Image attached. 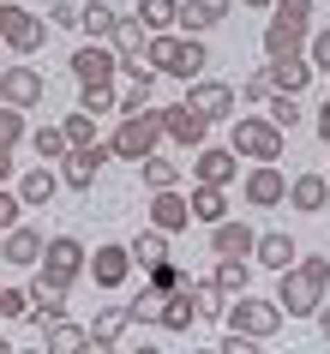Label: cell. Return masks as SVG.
Listing matches in <instances>:
<instances>
[{
  "label": "cell",
  "instance_id": "obj_1",
  "mask_svg": "<svg viewBox=\"0 0 330 354\" xmlns=\"http://www.w3.org/2000/svg\"><path fill=\"white\" fill-rule=\"evenodd\" d=\"M276 306H282V318H312L318 313V300H324L330 288V259H294L288 270H276Z\"/></svg>",
  "mask_w": 330,
  "mask_h": 354
},
{
  "label": "cell",
  "instance_id": "obj_2",
  "mask_svg": "<svg viewBox=\"0 0 330 354\" xmlns=\"http://www.w3.org/2000/svg\"><path fill=\"white\" fill-rule=\"evenodd\" d=\"M282 127H276L271 114H235V156H246V162H282Z\"/></svg>",
  "mask_w": 330,
  "mask_h": 354
},
{
  "label": "cell",
  "instance_id": "obj_3",
  "mask_svg": "<svg viewBox=\"0 0 330 354\" xmlns=\"http://www.w3.org/2000/svg\"><path fill=\"white\" fill-rule=\"evenodd\" d=\"M156 145H163V114H156V109H145V114H120V132L109 138V150L120 156V162H145Z\"/></svg>",
  "mask_w": 330,
  "mask_h": 354
},
{
  "label": "cell",
  "instance_id": "obj_4",
  "mask_svg": "<svg viewBox=\"0 0 330 354\" xmlns=\"http://www.w3.org/2000/svg\"><path fill=\"white\" fill-rule=\"evenodd\" d=\"M0 42L12 48V55H37L42 42H48V19L19 6V0H0Z\"/></svg>",
  "mask_w": 330,
  "mask_h": 354
},
{
  "label": "cell",
  "instance_id": "obj_5",
  "mask_svg": "<svg viewBox=\"0 0 330 354\" xmlns=\"http://www.w3.org/2000/svg\"><path fill=\"white\" fill-rule=\"evenodd\" d=\"M222 318H228V330L253 336V342H271V336L282 330V306H276V300H258V295H235Z\"/></svg>",
  "mask_w": 330,
  "mask_h": 354
},
{
  "label": "cell",
  "instance_id": "obj_6",
  "mask_svg": "<svg viewBox=\"0 0 330 354\" xmlns=\"http://www.w3.org/2000/svg\"><path fill=\"white\" fill-rule=\"evenodd\" d=\"M84 264H91V252H84V241H78V234H55V241L42 246V277H55L60 288H73L78 277H84Z\"/></svg>",
  "mask_w": 330,
  "mask_h": 354
},
{
  "label": "cell",
  "instance_id": "obj_7",
  "mask_svg": "<svg viewBox=\"0 0 330 354\" xmlns=\"http://www.w3.org/2000/svg\"><path fill=\"white\" fill-rule=\"evenodd\" d=\"M109 156H114V150L102 145V138H96V145H78V150H66V156H60V187H73V192H91Z\"/></svg>",
  "mask_w": 330,
  "mask_h": 354
},
{
  "label": "cell",
  "instance_id": "obj_8",
  "mask_svg": "<svg viewBox=\"0 0 330 354\" xmlns=\"http://www.w3.org/2000/svg\"><path fill=\"white\" fill-rule=\"evenodd\" d=\"M240 192H246V205L253 210H276L282 198H288V174L276 162H253L246 168V180H240Z\"/></svg>",
  "mask_w": 330,
  "mask_h": 354
},
{
  "label": "cell",
  "instance_id": "obj_9",
  "mask_svg": "<svg viewBox=\"0 0 330 354\" xmlns=\"http://www.w3.org/2000/svg\"><path fill=\"white\" fill-rule=\"evenodd\" d=\"M186 109L204 114V120H235V84H222V78H192V84H186Z\"/></svg>",
  "mask_w": 330,
  "mask_h": 354
},
{
  "label": "cell",
  "instance_id": "obj_10",
  "mask_svg": "<svg viewBox=\"0 0 330 354\" xmlns=\"http://www.w3.org/2000/svg\"><path fill=\"white\" fill-rule=\"evenodd\" d=\"M145 216H150V228H163V234H186V228H192V205H186V192H181V187L150 192Z\"/></svg>",
  "mask_w": 330,
  "mask_h": 354
},
{
  "label": "cell",
  "instance_id": "obj_11",
  "mask_svg": "<svg viewBox=\"0 0 330 354\" xmlns=\"http://www.w3.org/2000/svg\"><path fill=\"white\" fill-rule=\"evenodd\" d=\"M42 96H48V78L37 73V66H6V73H0V102H12V109H37Z\"/></svg>",
  "mask_w": 330,
  "mask_h": 354
},
{
  "label": "cell",
  "instance_id": "obj_12",
  "mask_svg": "<svg viewBox=\"0 0 330 354\" xmlns=\"http://www.w3.org/2000/svg\"><path fill=\"white\" fill-rule=\"evenodd\" d=\"M114 73H120V55H114L109 42H84L73 55V78L78 84H114Z\"/></svg>",
  "mask_w": 330,
  "mask_h": 354
},
{
  "label": "cell",
  "instance_id": "obj_13",
  "mask_svg": "<svg viewBox=\"0 0 330 354\" xmlns=\"http://www.w3.org/2000/svg\"><path fill=\"white\" fill-rule=\"evenodd\" d=\"M235 174H240V156H235V150L199 145V162H192V180H199V187H235Z\"/></svg>",
  "mask_w": 330,
  "mask_h": 354
},
{
  "label": "cell",
  "instance_id": "obj_14",
  "mask_svg": "<svg viewBox=\"0 0 330 354\" xmlns=\"http://www.w3.org/2000/svg\"><path fill=\"white\" fill-rule=\"evenodd\" d=\"M24 295H30V324H55V318H66V295H73V288H60L55 277H42L37 270V282H30V288H24Z\"/></svg>",
  "mask_w": 330,
  "mask_h": 354
},
{
  "label": "cell",
  "instance_id": "obj_15",
  "mask_svg": "<svg viewBox=\"0 0 330 354\" xmlns=\"http://www.w3.org/2000/svg\"><path fill=\"white\" fill-rule=\"evenodd\" d=\"M156 114H163V138H174V145H186V150H199L204 138H210V120H204V114H192L186 102L156 109Z\"/></svg>",
  "mask_w": 330,
  "mask_h": 354
},
{
  "label": "cell",
  "instance_id": "obj_16",
  "mask_svg": "<svg viewBox=\"0 0 330 354\" xmlns=\"http://www.w3.org/2000/svg\"><path fill=\"white\" fill-rule=\"evenodd\" d=\"M42 246H48V234H42V228L12 223V228H6V246H0V259L19 264V270H37V264H42Z\"/></svg>",
  "mask_w": 330,
  "mask_h": 354
},
{
  "label": "cell",
  "instance_id": "obj_17",
  "mask_svg": "<svg viewBox=\"0 0 330 354\" xmlns=\"http://www.w3.org/2000/svg\"><path fill=\"white\" fill-rule=\"evenodd\" d=\"M253 228L246 223H235V216H222V223H210V252L217 259H253Z\"/></svg>",
  "mask_w": 330,
  "mask_h": 354
},
{
  "label": "cell",
  "instance_id": "obj_18",
  "mask_svg": "<svg viewBox=\"0 0 330 354\" xmlns=\"http://www.w3.org/2000/svg\"><path fill=\"white\" fill-rule=\"evenodd\" d=\"M228 12H235V0H181V30L186 37H204V30H217Z\"/></svg>",
  "mask_w": 330,
  "mask_h": 354
},
{
  "label": "cell",
  "instance_id": "obj_19",
  "mask_svg": "<svg viewBox=\"0 0 330 354\" xmlns=\"http://www.w3.org/2000/svg\"><path fill=\"white\" fill-rule=\"evenodd\" d=\"M127 330H132V306H96V318H91V342L96 348H120Z\"/></svg>",
  "mask_w": 330,
  "mask_h": 354
},
{
  "label": "cell",
  "instance_id": "obj_20",
  "mask_svg": "<svg viewBox=\"0 0 330 354\" xmlns=\"http://www.w3.org/2000/svg\"><path fill=\"white\" fill-rule=\"evenodd\" d=\"M91 277H96V288H120V282L132 277V252L127 246H96V259H91Z\"/></svg>",
  "mask_w": 330,
  "mask_h": 354
},
{
  "label": "cell",
  "instance_id": "obj_21",
  "mask_svg": "<svg viewBox=\"0 0 330 354\" xmlns=\"http://www.w3.org/2000/svg\"><path fill=\"white\" fill-rule=\"evenodd\" d=\"M282 205H288V210H306V216H318V210L330 205V180H324V174H294Z\"/></svg>",
  "mask_w": 330,
  "mask_h": 354
},
{
  "label": "cell",
  "instance_id": "obj_22",
  "mask_svg": "<svg viewBox=\"0 0 330 354\" xmlns=\"http://www.w3.org/2000/svg\"><path fill=\"white\" fill-rule=\"evenodd\" d=\"M55 192H60V174H55V162H37V168H30V174L19 180V198H24V210L55 205Z\"/></svg>",
  "mask_w": 330,
  "mask_h": 354
},
{
  "label": "cell",
  "instance_id": "obj_23",
  "mask_svg": "<svg viewBox=\"0 0 330 354\" xmlns=\"http://www.w3.org/2000/svg\"><path fill=\"white\" fill-rule=\"evenodd\" d=\"M42 342H48V354H84L91 348V324L55 318V324H42Z\"/></svg>",
  "mask_w": 330,
  "mask_h": 354
},
{
  "label": "cell",
  "instance_id": "obj_24",
  "mask_svg": "<svg viewBox=\"0 0 330 354\" xmlns=\"http://www.w3.org/2000/svg\"><path fill=\"white\" fill-rule=\"evenodd\" d=\"M264 55H271V60H294V55H306V30H300V24L271 19V24H264Z\"/></svg>",
  "mask_w": 330,
  "mask_h": 354
},
{
  "label": "cell",
  "instance_id": "obj_25",
  "mask_svg": "<svg viewBox=\"0 0 330 354\" xmlns=\"http://www.w3.org/2000/svg\"><path fill=\"white\" fill-rule=\"evenodd\" d=\"M253 259L264 264V270H288V264L300 259V246H294L282 228H271V234H258V241H253Z\"/></svg>",
  "mask_w": 330,
  "mask_h": 354
},
{
  "label": "cell",
  "instance_id": "obj_26",
  "mask_svg": "<svg viewBox=\"0 0 330 354\" xmlns=\"http://www.w3.org/2000/svg\"><path fill=\"white\" fill-rule=\"evenodd\" d=\"M145 42H150V30H145V19L132 12V19H114V30H109V48L120 60H145Z\"/></svg>",
  "mask_w": 330,
  "mask_h": 354
},
{
  "label": "cell",
  "instance_id": "obj_27",
  "mask_svg": "<svg viewBox=\"0 0 330 354\" xmlns=\"http://www.w3.org/2000/svg\"><path fill=\"white\" fill-rule=\"evenodd\" d=\"M156 324H163L168 336H186L192 324H199V313H192V295H186V288H174V295H163V313H156Z\"/></svg>",
  "mask_w": 330,
  "mask_h": 354
},
{
  "label": "cell",
  "instance_id": "obj_28",
  "mask_svg": "<svg viewBox=\"0 0 330 354\" xmlns=\"http://www.w3.org/2000/svg\"><path fill=\"white\" fill-rule=\"evenodd\" d=\"M186 205H192V223H222V216H228V187H199V180H192V198H186Z\"/></svg>",
  "mask_w": 330,
  "mask_h": 354
},
{
  "label": "cell",
  "instance_id": "obj_29",
  "mask_svg": "<svg viewBox=\"0 0 330 354\" xmlns=\"http://www.w3.org/2000/svg\"><path fill=\"white\" fill-rule=\"evenodd\" d=\"M127 252H132V270H150V264L168 259V234L163 228H138V234L127 241Z\"/></svg>",
  "mask_w": 330,
  "mask_h": 354
},
{
  "label": "cell",
  "instance_id": "obj_30",
  "mask_svg": "<svg viewBox=\"0 0 330 354\" xmlns=\"http://www.w3.org/2000/svg\"><path fill=\"white\" fill-rule=\"evenodd\" d=\"M271 84L276 91H288V96H300L312 84V60L306 55H294V60H271Z\"/></svg>",
  "mask_w": 330,
  "mask_h": 354
},
{
  "label": "cell",
  "instance_id": "obj_31",
  "mask_svg": "<svg viewBox=\"0 0 330 354\" xmlns=\"http://www.w3.org/2000/svg\"><path fill=\"white\" fill-rule=\"evenodd\" d=\"M114 19H120V12H114L109 0H91V6H78V30H84V37H91V42H109Z\"/></svg>",
  "mask_w": 330,
  "mask_h": 354
},
{
  "label": "cell",
  "instance_id": "obj_32",
  "mask_svg": "<svg viewBox=\"0 0 330 354\" xmlns=\"http://www.w3.org/2000/svg\"><path fill=\"white\" fill-rule=\"evenodd\" d=\"M210 282L235 300V295H246V288H253V264H246V259H217V277H210Z\"/></svg>",
  "mask_w": 330,
  "mask_h": 354
},
{
  "label": "cell",
  "instance_id": "obj_33",
  "mask_svg": "<svg viewBox=\"0 0 330 354\" xmlns=\"http://www.w3.org/2000/svg\"><path fill=\"white\" fill-rule=\"evenodd\" d=\"M204 66H210V48H204L199 37H181V55H174V78H186V84H192Z\"/></svg>",
  "mask_w": 330,
  "mask_h": 354
},
{
  "label": "cell",
  "instance_id": "obj_34",
  "mask_svg": "<svg viewBox=\"0 0 330 354\" xmlns=\"http://www.w3.org/2000/svg\"><path fill=\"white\" fill-rule=\"evenodd\" d=\"M30 138V127H24V109H12V102H0V156H12V150Z\"/></svg>",
  "mask_w": 330,
  "mask_h": 354
},
{
  "label": "cell",
  "instance_id": "obj_35",
  "mask_svg": "<svg viewBox=\"0 0 330 354\" xmlns=\"http://www.w3.org/2000/svg\"><path fill=\"white\" fill-rule=\"evenodd\" d=\"M174 55H181V37H174V30H150V42H145L150 66H156V73H174Z\"/></svg>",
  "mask_w": 330,
  "mask_h": 354
},
{
  "label": "cell",
  "instance_id": "obj_36",
  "mask_svg": "<svg viewBox=\"0 0 330 354\" xmlns=\"http://www.w3.org/2000/svg\"><path fill=\"white\" fill-rule=\"evenodd\" d=\"M186 295H192V313L199 318H222L228 313V295H222L217 282H186Z\"/></svg>",
  "mask_w": 330,
  "mask_h": 354
},
{
  "label": "cell",
  "instance_id": "obj_37",
  "mask_svg": "<svg viewBox=\"0 0 330 354\" xmlns=\"http://www.w3.org/2000/svg\"><path fill=\"white\" fill-rule=\"evenodd\" d=\"M138 19H145V30H174L181 24V0H138Z\"/></svg>",
  "mask_w": 330,
  "mask_h": 354
},
{
  "label": "cell",
  "instance_id": "obj_38",
  "mask_svg": "<svg viewBox=\"0 0 330 354\" xmlns=\"http://www.w3.org/2000/svg\"><path fill=\"white\" fill-rule=\"evenodd\" d=\"M30 150H37L42 162H60V156L73 150V145H66V127H37V132H30Z\"/></svg>",
  "mask_w": 330,
  "mask_h": 354
},
{
  "label": "cell",
  "instance_id": "obj_39",
  "mask_svg": "<svg viewBox=\"0 0 330 354\" xmlns=\"http://www.w3.org/2000/svg\"><path fill=\"white\" fill-rule=\"evenodd\" d=\"M138 168H145V187H150V192H163V187H181V162H163L156 150H150V156H145Z\"/></svg>",
  "mask_w": 330,
  "mask_h": 354
},
{
  "label": "cell",
  "instance_id": "obj_40",
  "mask_svg": "<svg viewBox=\"0 0 330 354\" xmlns=\"http://www.w3.org/2000/svg\"><path fill=\"white\" fill-rule=\"evenodd\" d=\"M78 109L84 114H120V96H114V84H84L78 91Z\"/></svg>",
  "mask_w": 330,
  "mask_h": 354
},
{
  "label": "cell",
  "instance_id": "obj_41",
  "mask_svg": "<svg viewBox=\"0 0 330 354\" xmlns=\"http://www.w3.org/2000/svg\"><path fill=\"white\" fill-rule=\"evenodd\" d=\"M264 114H271L282 132H294V120H300V96H288V91H271L264 96Z\"/></svg>",
  "mask_w": 330,
  "mask_h": 354
},
{
  "label": "cell",
  "instance_id": "obj_42",
  "mask_svg": "<svg viewBox=\"0 0 330 354\" xmlns=\"http://www.w3.org/2000/svg\"><path fill=\"white\" fill-rule=\"evenodd\" d=\"M145 282H150V288H156V295H174V288H186V282H192V277H186V270H181V264H150V270H145Z\"/></svg>",
  "mask_w": 330,
  "mask_h": 354
},
{
  "label": "cell",
  "instance_id": "obj_43",
  "mask_svg": "<svg viewBox=\"0 0 330 354\" xmlns=\"http://www.w3.org/2000/svg\"><path fill=\"white\" fill-rule=\"evenodd\" d=\"M60 127H66V145H96V114H84V109H78V114H66V120H60Z\"/></svg>",
  "mask_w": 330,
  "mask_h": 354
},
{
  "label": "cell",
  "instance_id": "obj_44",
  "mask_svg": "<svg viewBox=\"0 0 330 354\" xmlns=\"http://www.w3.org/2000/svg\"><path fill=\"white\" fill-rule=\"evenodd\" d=\"M306 60H312V73L330 78V24L324 30H306Z\"/></svg>",
  "mask_w": 330,
  "mask_h": 354
},
{
  "label": "cell",
  "instance_id": "obj_45",
  "mask_svg": "<svg viewBox=\"0 0 330 354\" xmlns=\"http://www.w3.org/2000/svg\"><path fill=\"white\" fill-rule=\"evenodd\" d=\"M127 306H132V324H156V313H163V295L145 282V295H132Z\"/></svg>",
  "mask_w": 330,
  "mask_h": 354
},
{
  "label": "cell",
  "instance_id": "obj_46",
  "mask_svg": "<svg viewBox=\"0 0 330 354\" xmlns=\"http://www.w3.org/2000/svg\"><path fill=\"white\" fill-rule=\"evenodd\" d=\"M271 12L282 24H300V30H306V24H312V0H271Z\"/></svg>",
  "mask_w": 330,
  "mask_h": 354
},
{
  "label": "cell",
  "instance_id": "obj_47",
  "mask_svg": "<svg viewBox=\"0 0 330 354\" xmlns=\"http://www.w3.org/2000/svg\"><path fill=\"white\" fill-rule=\"evenodd\" d=\"M271 91H276V84H271V66H258V73L246 78V84H240V102H264Z\"/></svg>",
  "mask_w": 330,
  "mask_h": 354
},
{
  "label": "cell",
  "instance_id": "obj_48",
  "mask_svg": "<svg viewBox=\"0 0 330 354\" xmlns=\"http://www.w3.org/2000/svg\"><path fill=\"white\" fill-rule=\"evenodd\" d=\"M0 318H30V295L24 288H0Z\"/></svg>",
  "mask_w": 330,
  "mask_h": 354
},
{
  "label": "cell",
  "instance_id": "obj_49",
  "mask_svg": "<svg viewBox=\"0 0 330 354\" xmlns=\"http://www.w3.org/2000/svg\"><path fill=\"white\" fill-rule=\"evenodd\" d=\"M19 216H24V198H19V192H6V187H0V234H6V228L19 223Z\"/></svg>",
  "mask_w": 330,
  "mask_h": 354
},
{
  "label": "cell",
  "instance_id": "obj_50",
  "mask_svg": "<svg viewBox=\"0 0 330 354\" xmlns=\"http://www.w3.org/2000/svg\"><path fill=\"white\" fill-rule=\"evenodd\" d=\"M42 19L55 24V30H73V24H78V6H73V0H55V6H48Z\"/></svg>",
  "mask_w": 330,
  "mask_h": 354
},
{
  "label": "cell",
  "instance_id": "obj_51",
  "mask_svg": "<svg viewBox=\"0 0 330 354\" xmlns=\"http://www.w3.org/2000/svg\"><path fill=\"white\" fill-rule=\"evenodd\" d=\"M150 91H156V84H132V91L120 96V114H145L150 109Z\"/></svg>",
  "mask_w": 330,
  "mask_h": 354
},
{
  "label": "cell",
  "instance_id": "obj_52",
  "mask_svg": "<svg viewBox=\"0 0 330 354\" xmlns=\"http://www.w3.org/2000/svg\"><path fill=\"white\" fill-rule=\"evenodd\" d=\"M312 318H318V336L330 342V300H318V313H312Z\"/></svg>",
  "mask_w": 330,
  "mask_h": 354
},
{
  "label": "cell",
  "instance_id": "obj_53",
  "mask_svg": "<svg viewBox=\"0 0 330 354\" xmlns=\"http://www.w3.org/2000/svg\"><path fill=\"white\" fill-rule=\"evenodd\" d=\"M318 138L330 145V96H324V109H318Z\"/></svg>",
  "mask_w": 330,
  "mask_h": 354
},
{
  "label": "cell",
  "instance_id": "obj_54",
  "mask_svg": "<svg viewBox=\"0 0 330 354\" xmlns=\"http://www.w3.org/2000/svg\"><path fill=\"white\" fill-rule=\"evenodd\" d=\"M6 180H12V156H0V187H6Z\"/></svg>",
  "mask_w": 330,
  "mask_h": 354
},
{
  "label": "cell",
  "instance_id": "obj_55",
  "mask_svg": "<svg viewBox=\"0 0 330 354\" xmlns=\"http://www.w3.org/2000/svg\"><path fill=\"white\" fill-rule=\"evenodd\" d=\"M240 6H253V12H271V0H240Z\"/></svg>",
  "mask_w": 330,
  "mask_h": 354
},
{
  "label": "cell",
  "instance_id": "obj_56",
  "mask_svg": "<svg viewBox=\"0 0 330 354\" xmlns=\"http://www.w3.org/2000/svg\"><path fill=\"white\" fill-rule=\"evenodd\" d=\"M0 354H12V342H6V336H0Z\"/></svg>",
  "mask_w": 330,
  "mask_h": 354
},
{
  "label": "cell",
  "instance_id": "obj_57",
  "mask_svg": "<svg viewBox=\"0 0 330 354\" xmlns=\"http://www.w3.org/2000/svg\"><path fill=\"white\" fill-rule=\"evenodd\" d=\"M324 180H330V168H324Z\"/></svg>",
  "mask_w": 330,
  "mask_h": 354
}]
</instances>
